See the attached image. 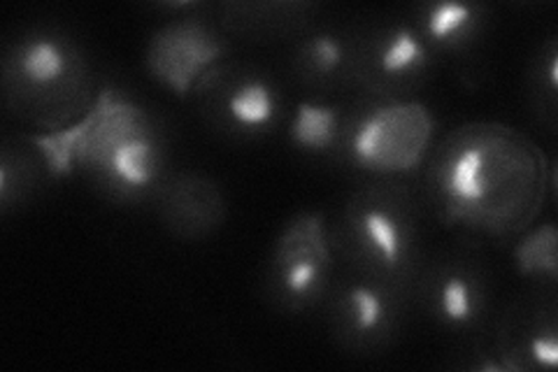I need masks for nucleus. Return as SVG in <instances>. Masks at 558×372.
<instances>
[{"instance_id": "f257e3e1", "label": "nucleus", "mask_w": 558, "mask_h": 372, "mask_svg": "<svg viewBox=\"0 0 558 372\" xmlns=\"http://www.w3.org/2000/svg\"><path fill=\"white\" fill-rule=\"evenodd\" d=\"M430 119L414 105H377L344 131L347 154L365 170H408L424 152Z\"/></svg>"}, {"instance_id": "f03ea898", "label": "nucleus", "mask_w": 558, "mask_h": 372, "mask_svg": "<svg viewBox=\"0 0 558 372\" xmlns=\"http://www.w3.org/2000/svg\"><path fill=\"white\" fill-rule=\"evenodd\" d=\"M356 250L381 273H403L414 259V230L408 212L387 196H363L349 207Z\"/></svg>"}, {"instance_id": "7ed1b4c3", "label": "nucleus", "mask_w": 558, "mask_h": 372, "mask_svg": "<svg viewBox=\"0 0 558 372\" xmlns=\"http://www.w3.org/2000/svg\"><path fill=\"white\" fill-rule=\"evenodd\" d=\"M328 247L322 217H303L279 240L275 259V281L279 296L293 305L312 303L328 285Z\"/></svg>"}, {"instance_id": "20e7f679", "label": "nucleus", "mask_w": 558, "mask_h": 372, "mask_svg": "<svg viewBox=\"0 0 558 372\" xmlns=\"http://www.w3.org/2000/svg\"><path fill=\"white\" fill-rule=\"evenodd\" d=\"M12 75L22 92L35 96L63 94L80 77V59L73 45L57 35L38 33L24 38L12 55Z\"/></svg>"}, {"instance_id": "39448f33", "label": "nucleus", "mask_w": 558, "mask_h": 372, "mask_svg": "<svg viewBox=\"0 0 558 372\" xmlns=\"http://www.w3.org/2000/svg\"><path fill=\"white\" fill-rule=\"evenodd\" d=\"M221 45L213 33L198 26H172L163 38L154 43L151 65L166 84L174 92L184 94L189 84L201 77V70L217 59Z\"/></svg>"}, {"instance_id": "423d86ee", "label": "nucleus", "mask_w": 558, "mask_h": 372, "mask_svg": "<svg viewBox=\"0 0 558 372\" xmlns=\"http://www.w3.org/2000/svg\"><path fill=\"white\" fill-rule=\"evenodd\" d=\"M221 112L244 135L266 133L279 117L277 88L260 75H242L223 88Z\"/></svg>"}, {"instance_id": "0eeeda50", "label": "nucleus", "mask_w": 558, "mask_h": 372, "mask_svg": "<svg viewBox=\"0 0 558 372\" xmlns=\"http://www.w3.org/2000/svg\"><path fill=\"white\" fill-rule=\"evenodd\" d=\"M430 63V45L416 28L396 26L373 49V70L391 84L410 82Z\"/></svg>"}, {"instance_id": "6e6552de", "label": "nucleus", "mask_w": 558, "mask_h": 372, "mask_svg": "<svg viewBox=\"0 0 558 372\" xmlns=\"http://www.w3.org/2000/svg\"><path fill=\"white\" fill-rule=\"evenodd\" d=\"M340 316L349 335L356 340H373L391 328L393 300L384 287L356 281L342 293Z\"/></svg>"}, {"instance_id": "1a4fd4ad", "label": "nucleus", "mask_w": 558, "mask_h": 372, "mask_svg": "<svg viewBox=\"0 0 558 372\" xmlns=\"http://www.w3.org/2000/svg\"><path fill=\"white\" fill-rule=\"evenodd\" d=\"M435 314L451 328L473 326L484 310L480 281L468 271H447L433 291Z\"/></svg>"}, {"instance_id": "9d476101", "label": "nucleus", "mask_w": 558, "mask_h": 372, "mask_svg": "<svg viewBox=\"0 0 558 372\" xmlns=\"http://www.w3.org/2000/svg\"><path fill=\"white\" fill-rule=\"evenodd\" d=\"M482 28V10L470 3H435L422 16V33L428 45L463 49Z\"/></svg>"}, {"instance_id": "9b49d317", "label": "nucleus", "mask_w": 558, "mask_h": 372, "mask_svg": "<svg viewBox=\"0 0 558 372\" xmlns=\"http://www.w3.org/2000/svg\"><path fill=\"white\" fill-rule=\"evenodd\" d=\"M289 135L299 149L314 154L330 152L344 135L342 115L336 105L305 100L295 108Z\"/></svg>"}, {"instance_id": "f8f14e48", "label": "nucleus", "mask_w": 558, "mask_h": 372, "mask_svg": "<svg viewBox=\"0 0 558 372\" xmlns=\"http://www.w3.org/2000/svg\"><path fill=\"white\" fill-rule=\"evenodd\" d=\"M349 47L333 33H317L303 43L299 51L301 68L317 80H333L344 73L349 63Z\"/></svg>"}, {"instance_id": "ddd939ff", "label": "nucleus", "mask_w": 558, "mask_h": 372, "mask_svg": "<svg viewBox=\"0 0 558 372\" xmlns=\"http://www.w3.org/2000/svg\"><path fill=\"white\" fill-rule=\"evenodd\" d=\"M517 263L523 275H547L556 279V228L547 224L517 247Z\"/></svg>"}, {"instance_id": "4468645a", "label": "nucleus", "mask_w": 558, "mask_h": 372, "mask_svg": "<svg viewBox=\"0 0 558 372\" xmlns=\"http://www.w3.org/2000/svg\"><path fill=\"white\" fill-rule=\"evenodd\" d=\"M526 357L533 361V365L545 370H554L558 365V335L554 326L531 333Z\"/></svg>"}]
</instances>
